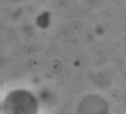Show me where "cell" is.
<instances>
[{
  "label": "cell",
  "mask_w": 126,
  "mask_h": 114,
  "mask_svg": "<svg viewBox=\"0 0 126 114\" xmlns=\"http://www.w3.org/2000/svg\"><path fill=\"white\" fill-rule=\"evenodd\" d=\"M1 110H2V109H1V105H0V111H1Z\"/></svg>",
  "instance_id": "cell-2"
},
{
  "label": "cell",
  "mask_w": 126,
  "mask_h": 114,
  "mask_svg": "<svg viewBox=\"0 0 126 114\" xmlns=\"http://www.w3.org/2000/svg\"><path fill=\"white\" fill-rule=\"evenodd\" d=\"M1 109L3 114H37V102L32 94L17 90L6 97Z\"/></svg>",
  "instance_id": "cell-1"
}]
</instances>
